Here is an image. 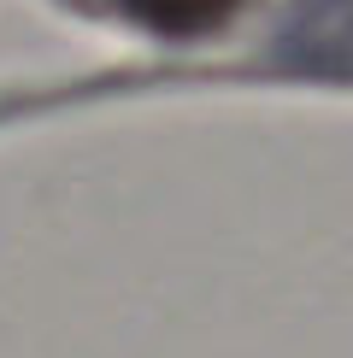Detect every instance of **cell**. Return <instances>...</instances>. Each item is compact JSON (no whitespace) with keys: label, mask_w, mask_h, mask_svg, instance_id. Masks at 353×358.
<instances>
[{"label":"cell","mask_w":353,"mask_h":358,"mask_svg":"<svg viewBox=\"0 0 353 358\" xmlns=\"http://www.w3.org/2000/svg\"><path fill=\"white\" fill-rule=\"evenodd\" d=\"M124 6L159 36H200V29L230 18L235 0H124Z\"/></svg>","instance_id":"cell-1"}]
</instances>
